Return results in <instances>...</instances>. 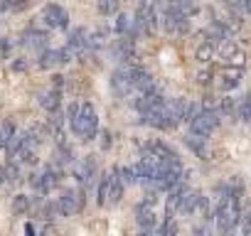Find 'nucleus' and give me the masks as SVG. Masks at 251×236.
Wrapping results in <instances>:
<instances>
[{"label": "nucleus", "instance_id": "nucleus-5", "mask_svg": "<svg viewBox=\"0 0 251 236\" xmlns=\"http://www.w3.org/2000/svg\"><path fill=\"white\" fill-rule=\"evenodd\" d=\"M40 20L47 30H67L69 27V13L59 3H47L40 13Z\"/></svg>", "mask_w": 251, "mask_h": 236}, {"label": "nucleus", "instance_id": "nucleus-29", "mask_svg": "<svg viewBox=\"0 0 251 236\" xmlns=\"http://www.w3.org/2000/svg\"><path fill=\"white\" fill-rule=\"evenodd\" d=\"M118 177H121L123 187H131V185H138V175H136V167H133V165H126V167H118Z\"/></svg>", "mask_w": 251, "mask_h": 236}, {"label": "nucleus", "instance_id": "nucleus-42", "mask_svg": "<svg viewBox=\"0 0 251 236\" xmlns=\"http://www.w3.org/2000/svg\"><path fill=\"white\" fill-rule=\"evenodd\" d=\"M224 5H226L229 10H241V5H244V0H224Z\"/></svg>", "mask_w": 251, "mask_h": 236}, {"label": "nucleus", "instance_id": "nucleus-8", "mask_svg": "<svg viewBox=\"0 0 251 236\" xmlns=\"http://www.w3.org/2000/svg\"><path fill=\"white\" fill-rule=\"evenodd\" d=\"M25 49H32V52H45V49H50V35L45 32V30H40V27H27L23 35H20V40H18Z\"/></svg>", "mask_w": 251, "mask_h": 236}, {"label": "nucleus", "instance_id": "nucleus-18", "mask_svg": "<svg viewBox=\"0 0 251 236\" xmlns=\"http://www.w3.org/2000/svg\"><path fill=\"white\" fill-rule=\"evenodd\" d=\"M200 197H202V192H197V189H187L185 194H182V199H180V204H177V214H182V216H190V214H195L197 212V204H200Z\"/></svg>", "mask_w": 251, "mask_h": 236}, {"label": "nucleus", "instance_id": "nucleus-43", "mask_svg": "<svg viewBox=\"0 0 251 236\" xmlns=\"http://www.w3.org/2000/svg\"><path fill=\"white\" fill-rule=\"evenodd\" d=\"M25 236H35V226L32 224H25Z\"/></svg>", "mask_w": 251, "mask_h": 236}, {"label": "nucleus", "instance_id": "nucleus-19", "mask_svg": "<svg viewBox=\"0 0 251 236\" xmlns=\"http://www.w3.org/2000/svg\"><path fill=\"white\" fill-rule=\"evenodd\" d=\"M40 106L47 111V113H57L62 111V91L57 89H47L40 94Z\"/></svg>", "mask_w": 251, "mask_h": 236}, {"label": "nucleus", "instance_id": "nucleus-44", "mask_svg": "<svg viewBox=\"0 0 251 236\" xmlns=\"http://www.w3.org/2000/svg\"><path fill=\"white\" fill-rule=\"evenodd\" d=\"M241 10H246V15H251V0H244V5H241Z\"/></svg>", "mask_w": 251, "mask_h": 236}, {"label": "nucleus", "instance_id": "nucleus-28", "mask_svg": "<svg viewBox=\"0 0 251 236\" xmlns=\"http://www.w3.org/2000/svg\"><path fill=\"white\" fill-rule=\"evenodd\" d=\"M177 234H180L177 221H175L170 214H165V219H163V224H160V229H158V236H177Z\"/></svg>", "mask_w": 251, "mask_h": 236}, {"label": "nucleus", "instance_id": "nucleus-23", "mask_svg": "<svg viewBox=\"0 0 251 236\" xmlns=\"http://www.w3.org/2000/svg\"><path fill=\"white\" fill-rule=\"evenodd\" d=\"M236 121L251 123V94H249V91L236 101Z\"/></svg>", "mask_w": 251, "mask_h": 236}, {"label": "nucleus", "instance_id": "nucleus-10", "mask_svg": "<svg viewBox=\"0 0 251 236\" xmlns=\"http://www.w3.org/2000/svg\"><path fill=\"white\" fill-rule=\"evenodd\" d=\"M111 54H113V59L123 67V64H138L136 59H138V54H136V42L133 40H128V37H121V40H116L113 45H111Z\"/></svg>", "mask_w": 251, "mask_h": 236}, {"label": "nucleus", "instance_id": "nucleus-20", "mask_svg": "<svg viewBox=\"0 0 251 236\" xmlns=\"http://www.w3.org/2000/svg\"><path fill=\"white\" fill-rule=\"evenodd\" d=\"M108 182H111V187H108V202H106V207H116L121 202V197H123V182L118 177V167L108 172Z\"/></svg>", "mask_w": 251, "mask_h": 236}, {"label": "nucleus", "instance_id": "nucleus-27", "mask_svg": "<svg viewBox=\"0 0 251 236\" xmlns=\"http://www.w3.org/2000/svg\"><path fill=\"white\" fill-rule=\"evenodd\" d=\"M30 209H32V197H27V194H15L13 197V214L15 216H23Z\"/></svg>", "mask_w": 251, "mask_h": 236}, {"label": "nucleus", "instance_id": "nucleus-11", "mask_svg": "<svg viewBox=\"0 0 251 236\" xmlns=\"http://www.w3.org/2000/svg\"><path fill=\"white\" fill-rule=\"evenodd\" d=\"M187 103H190L187 98H170V101H165V123H168V131H173L180 123H185Z\"/></svg>", "mask_w": 251, "mask_h": 236}, {"label": "nucleus", "instance_id": "nucleus-17", "mask_svg": "<svg viewBox=\"0 0 251 236\" xmlns=\"http://www.w3.org/2000/svg\"><path fill=\"white\" fill-rule=\"evenodd\" d=\"M136 221H138L141 231H153V229H155V224H158L155 209H153L151 204L138 202V204H136Z\"/></svg>", "mask_w": 251, "mask_h": 236}, {"label": "nucleus", "instance_id": "nucleus-37", "mask_svg": "<svg viewBox=\"0 0 251 236\" xmlns=\"http://www.w3.org/2000/svg\"><path fill=\"white\" fill-rule=\"evenodd\" d=\"M10 69H13V71H27V69H30V62H27L25 57H18V59H13Z\"/></svg>", "mask_w": 251, "mask_h": 236}, {"label": "nucleus", "instance_id": "nucleus-9", "mask_svg": "<svg viewBox=\"0 0 251 236\" xmlns=\"http://www.w3.org/2000/svg\"><path fill=\"white\" fill-rule=\"evenodd\" d=\"M69 62H74V57L64 47H59V49H45V52L37 54V69H42V71L54 69V67H62V64H69Z\"/></svg>", "mask_w": 251, "mask_h": 236}, {"label": "nucleus", "instance_id": "nucleus-38", "mask_svg": "<svg viewBox=\"0 0 251 236\" xmlns=\"http://www.w3.org/2000/svg\"><path fill=\"white\" fill-rule=\"evenodd\" d=\"M10 49H13V42H10L8 37H0V54L8 57V54H10Z\"/></svg>", "mask_w": 251, "mask_h": 236}, {"label": "nucleus", "instance_id": "nucleus-2", "mask_svg": "<svg viewBox=\"0 0 251 236\" xmlns=\"http://www.w3.org/2000/svg\"><path fill=\"white\" fill-rule=\"evenodd\" d=\"M143 71H146V67H141V64H123V67H118L111 74V91L118 98H131L133 89H136V81L141 79Z\"/></svg>", "mask_w": 251, "mask_h": 236}, {"label": "nucleus", "instance_id": "nucleus-36", "mask_svg": "<svg viewBox=\"0 0 251 236\" xmlns=\"http://www.w3.org/2000/svg\"><path fill=\"white\" fill-rule=\"evenodd\" d=\"M187 145H190V148H192V150H195L200 158H204V155H207V145H204V141H202V138H195V136H190V138H187Z\"/></svg>", "mask_w": 251, "mask_h": 236}, {"label": "nucleus", "instance_id": "nucleus-25", "mask_svg": "<svg viewBox=\"0 0 251 236\" xmlns=\"http://www.w3.org/2000/svg\"><path fill=\"white\" fill-rule=\"evenodd\" d=\"M15 133H18L15 123L10 121V118H3V121H0V150H5V145L10 143V138Z\"/></svg>", "mask_w": 251, "mask_h": 236}, {"label": "nucleus", "instance_id": "nucleus-16", "mask_svg": "<svg viewBox=\"0 0 251 236\" xmlns=\"http://www.w3.org/2000/svg\"><path fill=\"white\" fill-rule=\"evenodd\" d=\"M146 155H153L163 163H180V155L165 143V141H151L146 145Z\"/></svg>", "mask_w": 251, "mask_h": 236}, {"label": "nucleus", "instance_id": "nucleus-33", "mask_svg": "<svg viewBox=\"0 0 251 236\" xmlns=\"http://www.w3.org/2000/svg\"><path fill=\"white\" fill-rule=\"evenodd\" d=\"M200 111L219 113V98H217V96H204V98H202V103H200Z\"/></svg>", "mask_w": 251, "mask_h": 236}, {"label": "nucleus", "instance_id": "nucleus-32", "mask_svg": "<svg viewBox=\"0 0 251 236\" xmlns=\"http://www.w3.org/2000/svg\"><path fill=\"white\" fill-rule=\"evenodd\" d=\"M195 81H197L200 86H209V84L214 81V71H212L209 67H204V69H200V71L195 74Z\"/></svg>", "mask_w": 251, "mask_h": 236}, {"label": "nucleus", "instance_id": "nucleus-14", "mask_svg": "<svg viewBox=\"0 0 251 236\" xmlns=\"http://www.w3.org/2000/svg\"><path fill=\"white\" fill-rule=\"evenodd\" d=\"M217 76V84L222 91H234L236 86H241V79H244V69H236V67H222Z\"/></svg>", "mask_w": 251, "mask_h": 236}, {"label": "nucleus", "instance_id": "nucleus-22", "mask_svg": "<svg viewBox=\"0 0 251 236\" xmlns=\"http://www.w3.org/2000/svg\"><path fill=\"white\" fill-rule=\"evenodd\" d=\"M214 57H217V49H214V45H212V42H204V40H202V42L195 47V59H197L200 64H204V67H207Z\"/></svg>", "mask_w": 251, "mask_h": 236}, {"label": "nucleus", "instance_id": "nucleus-6", "mask_svg": "<svg viewBox=\"0 0 251 236\" xmlns=\"http://www.w3.org/2000/svg\"><path fill=\"white\" fill-rule=\"evenodd\" d=\"M217 54H219V59L224 62V67H236V69H244V64H246V52L234 42V40H224V42H219L217 47Z\"/></svg>", "mask_w": 251, "mask_h": 236}, {"label": "nucleus", "instance_id": "nucleus-3", "mask_svg": "<svg viewBox=\"0 0 251 236\" xmlns=\"http://www.w3.org/2000/svg\"><path fill=\"white\" fill-rule=\"evenodd\" d=\"M54 204H57V212H59V216H74V214H79L81 209H84V189L79 187H67V189H62V194L54 199Z\"/></svg>", "mask_w": 251, "mask_h": 236}, {"label": "nucleus", "instance_id": "nucleus-41", "mask_svg": "<svg viewBox=\"0 0 251 236\" xmlns=\"http://www.w3.org/2000/svg\"><path fill=\"white\" fill-rule=\"evenodd\" d=\"M108 148H111V133L103 131L101 133V150H108Z\"/></svg>", "mask_w": 251, "mask_h": 236}, {"label": "nucleus", "instance_id": "nucleus-1", "mask_svg": "<svg viewBox=\"0 0 251 236\" xmlns=\"http://www.w3.org/2000/svg\"><path fill=\"white\" fill-rule=\"evenodd\" d=\"M69 128L81 141H94L99 136V113H96L94 103H89V101L79 103V113H76L74 121L69 123Z\"/></svg>", "mask_w": 251, "mask_h": 236}, {"label": "nucleus", "instance_id": "nucleus-4", "mask_svg": "<svg viewBox=\"0 0 251 236\" xmlns=\"http://www.w3.org/2000/svg\"><path fill=\"white\" fill-rule=\"evenodd\" d=\"M219 123H222V116L219 113H207V111H200L192 121L187 123L190 126V136H195V138H202V141H207L217 128H219Z\"/></svg>", "mask_w": 251, "mask_h": 236}, {"label": "nucleus", "instance_id": "nucleus-35", "mask_svg": "<svg viewBox=\"0 0 251 236\" xmlns=\"http://www.w3.org/2000/svg\"><path fill=\"white\" fill-rule=\"evenodd\" d=\"M236 234L239 236H251V212L249 214H241V219L236 224Z\"/></svg>", "mask_w": 251, "mask_h": 236}, {"label": "nucleus", "instance_id": "nucleus-15", "mask_svg": "<svg viewBox=\"0 0 251 236\" xmlns=\"http://www.w3.org/2000/svg\"><path fill=\"white\" fill-rule=\"evenodd\" d=\"M163 103H165V96H163L160 91H155V94H143V96H133V106H136V111H138L141 116H148L151 111L160 108Z\"/></svg>", "mask_w": 251, "mask_h": 236}, {"label": "nucleus", "instance_id": "nucleus-24", "mask_svg": "<svg viewBox=\"0 0 251 236\" xmlns=\"http://www.w3.org/2000/svg\"><path fill=\"white\" fill-rule=\"evenodd\" d=\"M35 0H0V13H25Z\"/></svg>", "mask_w": 251, "mask_h": 236}, {"label": "nucleus", "instance_id": "nucleus-30", "mask_svg": "<svg viewBox=\"0 0 251 236\" xmlns=\"http://www.w3.org/2000/svg\"><path fill=\"white\" fill-rule=\"evenodd\" d=\"M219 116H224V118H236V101H234L231 96L219 98Z\"/></svg>", "mask_w": 251, "mask_h": 236}, {"label": "nucleus", "instance_id": "nucleus-34", "mask_svg": "<svg viewBox=\"0 0 251 236\" xmlns=\"http://www.w3.org/2000/svg\"><path fill=\"white\" fill-rule=\"evenodd\" d=\"M195 214H200V216H204V221L207 219H212V202H209V197H200V204H197V212Z\"/></svg>", "mask_w": 251, "mask_h": 236}, {"label": "nucleus", "instance_id": "nucleus-13", "mask_svg": "<svg viewBox=\"0 0 251 236\" xmlns=\"http://www.w3.org/2000/svg\"><path fill=\"white\" fill-rule=\"evenodd\" d=\"M72 177L81 185V187H86L91 180H94V175H96V163L91 160V158H81V160H74L72 165Z\"/></svg>", "mask_w": 251, "mask_h": 236}, {"label": "nucleus", "instance_id": "nucleus-7", "mask_svg": "<svg viewBox=\"0 0 251 236\" xmlns=\"http://www.w3.org/2000/svg\"><path fill=\"white\" fill-rule=\"evenodd\" d=\"M62 177H64V172H62V167H59V165H54V163L45 165V167H42V172H40L37 194H40V197H47L52 189H57V187L62 185Z\"/></svg>", "mask_w": 251, "mask_h": 236}, {"label": "nucleus", "instance_id": "nucleus-39", "mask_svg": "<svg viewBox=\"0 0 251 236\" xmlns=\"http://www.w3.org/2000/svg\"><path fill=\"white\" fill-rule=\"evenodd\" d=\"M192 236H212V231H209L204 224H197V226L192 229Z\"/></svg>", "mask_w": 251, "mask_h": 236}, {"label": "nucleus", "instance_id": "nucleus-26", "mask_svg": "<svg viewBox=\"0 0 251 236\" xmlns=\"http://www.w3.org/2000/svg\"><path fill=\"white\" fill-rule=\"evenodd\" d=\"M96 10L103 18H113L121 10V0H96Z\"/></svg>", "mask_w": 251, "mask_h": 236}, {"label": "nucleus", "instance_id": "nucleus-12", "mask_svg": "<svg viewBox=\"0 0 251 236\" xmlns=\"http://www.w3.org/2000/svg\"><path fill=\"white\" fill-rule=\"evenodd\" d=\"M86 37H89L86 27H72L69 35H67V45H64V49H67L74 59H81V57L86 54Z\"/></svg>", "mask_w": 251, "mask_h": 236}, {"label": "nucleus", "instance_id": "nucleus-31", "mask_svg": "<svg viewBox=\"0 0 251 236\" xmlns=\"http://www.w3.org/2000/svg\"><path fill=\"white\" fill-rule=\"evenodd\" d=\"M108 187H111L108 175H103V177L99 180V187H96V204H99V207H106V202H108Z\"/></svg>", "mask_w": 251, "mask_h": 236}, {"label": "nucleus", "instance_id": "nucleus-40", "mask_svg": "<svg viewBox=\"0 0 251 236\" xmlns=\"http://www.w3.org/2000/svg\"><path fill=\"white\" fill-rule=\"evenodd\" d=\"M62 86H64V76H62V74H54V76H52V89L62 91Z\"/></svg>", "mask_w": 251, "mask_h": 236}, {"label": "nucleus", "instance_id": "nucleus-21", "mask_svg": "<svg viewBox=\"0 0 251 236\" xmlns=\"http://www.w3.org/2000/svg\"><path fill=\"white\" fill-rule=\"evenodd\" d=\"M106 40H108V30L106 27H96L94 32H89L86 37V52H99L106 47Z\"/></svg>", "mask_w": 251, "mask_h": 236}]
</instances>
